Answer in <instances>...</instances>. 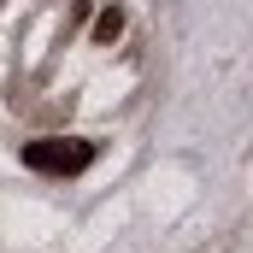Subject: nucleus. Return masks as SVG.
<instances>
[{
  "label": "nucleus",
  "mask_w": 253,
  "mask_h": 253,
  "mask_svg": "<svg viewBox=\"0 0 253 253\" xmlns=\"http://www.w3.org/2000/svg\"><path fill=\"white\" fill-rule=\"evenodd\" d=\"M88 159H94V141H77V135H42L24 147V165L47 171V177H77Z\"/></svg>",
  "instance_id": "nucleus-1"
},
{
  "label": "nucleus",
  "mask_w": 253,
  "mask_h": 253,
  "mask_svg": "<svg viewBox=\"0 0 253 253\" xmlns=\"http://www.w3.org/2000/svg\"><path fill=\"white\" fill-rule=\"evenodd\" d=\"M118 30H124V12H118V6H106V12L94 18V36H100V42H112Z\"/></svg>",
  "instance_id": "nucleus-2"
}]
</instances>
